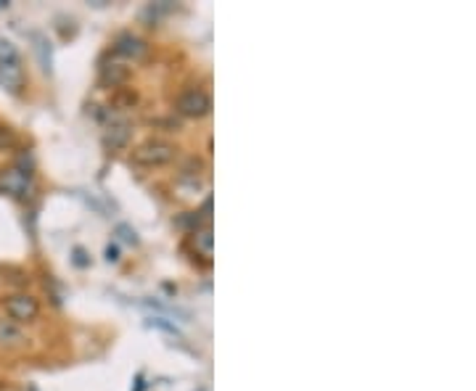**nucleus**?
<instances>
[{"label":"nucleus","mask_w":476,"mask_h":391,"mask_svg":"<svg viewBox=\"0 0 476 391\" xmlns=\"http://www.w3.org/2000/svg\"><path fill=\"white\" fill-rule=\"evenodd\" d=\"M178 112L183 117H191V119H201L212 112V98L204 93V90H186V93L178 98Z\"/></svg>","instance_id":"obj_4"},{"label":"nucleus","mask_w":476,"mask_h":391,"mask_svg":"<svg viewBox=\"0 0 476 391\" xmlns=\"http://www.w3.org/2000/svg\"><path fill=\"white\" fill-rule=\"evenodd\" d=\"M11 143H14V132L9 127H0V149H6Z\"/></svg>","instance_id":"obj_10"},{"label":"nucleus","mask_w":476,"mask_h":391,"mask_svg":"<svg viewBox=\"0 0 476 391\" xmlns=\"http://www.w3.org/2000/svg\"><path fill=\"white\" fill-rule=\"evenodd\" d=\"M3 307L9 312L16 323H29V320H35L40 315V304L35 296H29V294H14V296H6L3 299Z\"/></svg>","instance_id":"obj_3"},{"label":"nucleus","mask_w":476,"mask_h":391,"mask_svg":"<svg viewBox=\"0 0 476 391\" xmlns=\"http://www.w3.org/2000/svg\"><path fill=\"white\" fill-rule=\"evenodd\" d=\"M175 159V146L167 143V140L151 138L146 143H140L138 149L132 151V161L140 164V167H162Z\"/></svg>","instance_id":"obj_2"},{"label":"nucleus","mask_w":476,"mask_h":391,"mask_svg":"<svg viewBox=\"0 0 476 391\" xmlns=\"http://www.w3.org/2000/svg\"><path fill=\"white\" fill-rule=\"evenodd\" d=\"M127 77H130V69L122 64H106L101 69V82L106 87H120L122 82H127Z\"/></svg>","instance_id":"obj_8"},{"label":"nucleus","mask_w":476,"mask_h":391,"mask_svg":"<svg viewBox=\"0 0 476 391\" xmlns=\"http://www.w3.org/2000/svg\"><path fill=\"white\" fill-rule=\"evenodd\" d=\"M114 53L125 58H132V61H140V58L149 53V45H146V40H140L138 35L125 32V35H120L117 43H114Z\"/></svg>","instance_id":"obj_5"},{"label":"nucleus","mask_w":476,"mask_h":391,"mask_svg":"<svg viewBox=\"0 0 476 391\" xmlns=\"http://www.w3.org/2000/svg\"><path fill=\"white\" fill-rule=\"evenodd\" d=\"M130 135H132V127L127 119L112 122L109 130H106V135H103V146H106L109 151H120L130 143Z\"/></svg>","instance_id":"obj_6"},{"label":"nucleus","mask_w":476,"mask_h":391,"mask_svg":"<svg viewBox=\"0 0 476 391\" xmlns=\"http://www.w3.org/2000/svg\"><path fill=\"white\" fill-rule=\"evenodd\" d=\"M194 246H196L199 252L204 254L206 259L212 257V227L204 225V227H196L194 230Z\"/></svg>","instance_id":"obj_9"},{"label":"nucleus","mask_w":476,"mask_h":391,"mask_svg":"<svg viewBox=\"0 0 476 391\" xmlns=\"http://www.w3.org/2000/svg\"><path fill=\"white\" fill-rule=\"evenodd\" d=\"M106 257H109V262H117V259H120V252H117V246H109V249H106Z\"/></svg>","instance_id":"obj_12"},{"label":"nucleus","mask_w":476,"mask_h":391,"mask_svg":"<svg viewBox=\"0 0 476 391\" xmlns=\"http://www.w3.org/2000/svg\"><path fill=\"white\" fill-rule=\"evenodd\" d=\"M0 85H3L6 90H11V93H19L21 85H24L19 50L6 38H0Z\"/></svg>","instance_id":"obj_1"},{"label":"nucleus","mask_w":476,"mask_h":391,"mask_svg":"<svg viewBox=\"0 0 476 391\" xmlns=\"http://www.w3.org/2000/svg\"><path fill=\"white\" fill-rule=\"evenodd\" d=\"M117 230H120V233H122V238H125V241H130V243H135V241H138V238H135V230H130L127 225H120Z\"/></svg>","instance_id":"obj_11"},{"label":"nucleus","mask_w":476,"mask_h":391,"mask_svg":"<svg viewBox=\"0 0 476 391\" xmlns=\"http://www.w3.org/2000/svg\"><path fill=\"white\" fill-rule=\"evenodd\" d=\"M29 188V172L21 169H6L0 172V191L11 196H24Z\"/></svg>","instance_id":"obj_7"}]
</instances>
